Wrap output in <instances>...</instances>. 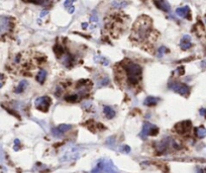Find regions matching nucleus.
I'll list each match as a JSON object with an SVG mask.
<instances>
[{"mask_svg": "<svg viewBox=\"0 0 206 173\" xmlns=\"http://www.w3.org/2000/svg\"><path fill=\"white\" fill-rule=\"evenodd\" d=\"M176 72H177L179 75H183L184 74V67H179L177 70H176Z\"/></svg>", "mask_w": 206, "mask_h": 173, "instance_id": "nucleus-25", "label": "nucleus"}, {"mask_svg": "<svg viewBox=\"0 0 206 173\" xmlns=\"http://www.w3.org/2000/svg\"><path fill=\"white\" fill-rule=\"evenodd\" d=\"M28 82L26 80H22L18 83V85L16 86V88L14 89V92L16 93V94H19V93H22L23 91L25 90V88L28 87Z\"/></svg>", "mask_w": 206, "mask_h": 173, "instance_id": "nucleus-17", "label": "nucleus"}, {"mask_svg": "<svg viewBox=\"0 0 206 173\" xmlns=\"http://www.w3.org/2000/svg\"><path fill=\"white\" fill-rule=\"evenodd\" d=\"M13 28L12 18L6 15H0V35H5Z\"/></svg>", "mask_w": 206, "mask_h": 173, "instance_id": "nucleus-6", "label": "nucleus"}, {"mask_svg": "<svg viewBox=\"0 0 206 173\" xmlns=\"http://www.w3.org/2000/svg\"><path fill=\"white\" fill-rule=\"evenodd\" d=\"M35 106L38 107L39 111H48L50 106H51V103H52V100L51 98L48 97V96H42V97H39L35 99Z\"/></svg>", "mask_w": 206, "mask_h": 173, "instance_id": "nucleus-7", "label": "nucleus"}, {"mask_svg": "<svg viewBox=\"0 0 206 173\" xmlns=\"http://www.w3.org/2000/svg\"><path fill=\"white\" fill-rule=\"evenodd\" d=\"M160 101V98L155 97V96H149L145 99L144 104L147 106H155L158 104V102Z\"/></svg>", "mask_w": 206, "mask_h": 173, "instance_id": "nucleus-15", "label": "nucleus"}, {"mask_svg": "<svg viewBox=\"0 0 206 173\" xmlns=\"http://www.w3.org/2000/svg\"><path fill=\"white\" fill-rule=\"evenodd\" d=\"M205 21H206V16H205Z\"/></svg>", "mask_w": 206, "mask_h": 173, "instance_id": "nucleus-31", "label": "nucleus"}, {"mask_svg": "<svg viewBox=\"0 0 206 173\" xmlns=\"http://www.w3.org/2000/svg\"><path fill=\"white\" fill-rule=\"evenodd\" d=\"M73 2H74V0H66L65 3H64V6H65L66 8L71 7L72 4H73Z\"/></svg>", "mask_w": 206, "mask_h": 173, "instance_id": "nucleus-21", "label": "nucleus"}, {"mask_svg": "<svg viewBox=\"0 0 206 173\" xmlns=\"http://www.w3.org/2000/svg\"><path fill=\"white\" fill-rule=\"evenodd\" d=\"M199 112H200V115L206 116V108H201L200 111H199Z\"/></svg>", "mask_w": 206, "mask_h": 173, "instance_id": "nucleus-26", "label": "nucleus"}, {"mask_svg": "<svg viewBox=\"0 0 206 173\" xmlns=\"http://www.w3.org/2000/svg\"><path fill=\"white\" fill-rule=\"evenodd\" d=\"M74 10H75L74 6H71V7H69V12L70 13H73V12H74Z\"/></svg>", "mask_w": 206, "mask_h": 173, "instance_id": "nucleus-27", "label": "nucleus"}, {"mask_svg": "<svg viewBox=\"0 0 206 173\" xmlns=\"http://www.w3.org/2000/svg\"><path fill=\"white\" fill-rule=\"evenodd\" d=\"M195 135L196 137L199 139L205 138L206 137V129L204 127H198L195 129Z\"/></svg>", "mask_w": 206, "mask_h": 173, "instance_id": "nucleus-18", "label": "nucleus"}, {"mask_svg": "<svg viewBox=\"0 0 206 173\" xmlns=\"http://www.w3.org/2000/svg\"><path fill=\"white\" fill-rule=\"evenodd\" d=\"M46 13H48V11H46V10L42 11V14H41V16H42H42H45V15L46 14Z\"/></svg>", "mask_w": 206, "mask_h": 173, "instance_id": "nucleus-29", "label": "nucleus"}, {"mask_svg": "<svg viewBox=\"0 0 206 173\" xmlns=\"http://www.w3.org/2000/svg\"><path fill=\"white\" fill-rule=\"evenodd\" d=\"M191 128H192L191 122L185 121V122H178V124L175 126V131L180 135H186L191 131Z\"/></svg>", "mask_w": 206, "mask_h": 173, "instance_id": "nucleus-8", "label": "nucleus"}, {"mask_svg": "<svg viewBox=\"0 0 206 173\" xmlns=\"http://www.w3.org/2000/svg\"><path fill=\"white\" fill-rule=\"evenodd\" d=\"M169 50L166 48V47H161L160 49H159V52H158V56L159 57H162L163 55L166 54V53H168Z\"/></svg>", "mask_w": 206, "mask_h": 173, "instance_id": "nucleus-19", "label": "nucleus"}, {"mask_svg": "<svg viewBox=\"0 0 206 173\" xmlns=\"http://www.w3.org/2000/svg\"><path fill=\"white\" fill-rule=\"evenodd\" d=\"M99 62L101 63V64H103L104 66H106V65H108V60H106L105 58H100V60H99Z\"/></svg>", "mask_w": 206, "mask_h": 173, "instance_id": "nucleus-24", "label": "nucleus"}, {"mask_svg": "<svg viewBox=\"0 0 206 173\" xmlns=\"http://www.w3.org/2000/svg\"><path fill=\"white\" fill-rule=\"evenodd\" d=\"M158 134H159V128L157 126H155L154 124H151V122H144V126H142L139 137L142 139H145L148 136H157Z\"/></svg>", "mask_w": 206, "mask_h": 173, "instance_id": "nucleus-5", "label": "nucleus"}, {"mask_svg": "<svg viewBox=\"0 0 206 173\" xmlns=\"http://www.w3.org/2000/svg\"><path fill=\"white\" fill-rule=\"evenodd\" d=\"M46 75H48V73H46V70L41 69L39 71L38 75H36V81H38L39 84H44L46 79Z\"/></svg>", "mask_w": 206, "mask_h": 173, "instance_id": "nucleus-16", "label": "nucleus"}, {"mask_svg": "<svg viewBox=\"0 0 206 173\" xmlns=\"http://www.w3.org/2000/svg\"><path fill=\"white\" fill-rule=\"evenodd\" d=\"M192 47V42H191V38L190 36L185 35L183 38L181 39L180 42V48L183 50V51H186V50L190 49Z\"/></svg>", "mask_w": 206, "mask_h": 173, "instance_id": "nucleus-12", "label": "nucleus"}, {"mask_svg": "<svg viewBox=\"0 0 206 173\" xmlns=\"http://www.w3.org/2000/svg\"><path fill=\"white\" fill-rule=\"evenodd\" d=\"M103 114L105 115V116L108 119H111V118H113L115 116V111L111 107V106L106 105V106L103 107Z\"/></svg>", "mask_w": 206, "mask_h": 173, "instance_id": "nucleus-14", "label": "nucleus"}, {"mask_svg": "<svg viewBox=\"0 0 206 173\" xmlns=\"http://www.w3.org/2000/svg\"><path fill=\"white\" fill-rule=\"evenodd\" d=\"M100 84H99V86H106V85H108V83H109V79L107 78V77H104L102 79V80L99 82Z\"/></svg>", "mask_w": 206, "mask_h": 173, "instance_id": "nucleus-20", "label": "nucleus"}, {"mask_svg": "<svg viewBox=\"0 0 206 173\" xmlns=\"http://www.w3.org/2000/svg\"><path fill=\"white\" fill-rule=\"evenodd\" d=\"M154 3L159 9H161L163 11L170 12V10H171L170 3H169L167 0H154Z\"/></svg>", "mask_w": 206, "mask_h": 173, "instance_id": "nucleus-11", "label": "nucleus"}, {"mask_svg": "<svg viewBox=\"0 0 206 173\" xmlns=\"http://www.w3.org/2000/svg\"><path fill=\"white\" fill-rule=\"evenodd\" d=\"M4 85V83H3V81H0V88H2V86Z\"/></svg>", "mask_w": 206, "mask_h": 173, "instance_id": "nucleus-30", "label": "nucleus"}, {"mask_svg": "<svg viewBox=\"0 0 206 173\" xmlns=\"http://www.w3.org/2000/svg\"><path fill=\"white\" fill-rule=\"evenodd\" d=\"M168 87L172 89L173 91L179 93V94L181 95H188L189 93H190V87L185 84V83H182V82H178V81H171L168 83Z\"/></svg>", "mask_w": 206, "mask_h": 173, "instance_id": "nucleus-4", "label": "nucleus"}, {"mask_svg": "<svg viewBox=\"0 0 206 173\" xmlns=\"http://www.w3.org/2000/svg\"><path fill=\"white\" fill-rule=\"evenodd\" d=\"M176 14L179 15L182 18L186 19H191V10L189 8V6H182V7H179L176 9Z\"/></svg>", "mask_w": 206, "mask_h": 173, "instance_id": "nucleus-10", "label": "nucleus"}, {"mask_svg": "<svg viewBox=\"0 0 206 173\" xmlns=\"http://www.w3.org/2000/svg\"><path fill=\"white\" fill-rule=\"evenodd\" d=\"M19 145H20V142H19L18 139H15L14 140V150L17 151L19 149Z\"/></svg>", "mask_w": 206, "mask_h": 173, "instance_id": "nucleus-23", "label": "nucleus"}, {"mask_svg": "<svg viewBox=\"0 0 206 173\" xmlns=\"http://www.w3.org/2000/svg\"><path fill=\"white\" fill-rule=\"evenodd\" d=\"M24 2L28 3H34L36 5H41V6H51L53 4V0H23Z\"/></svg>", "mask_w": 206, "mask_h": 173, "instance_id": "nucleus-13", "label": "nucleus"}, {"mask_svg": "<svg viewBox=\"0 0 206 173\" xmlns=\"http://www.w3.org/2000/svg\"><path fill=\"white\" fill-rule=\"evenodd\" d=\"M153 29L152 19L145 15H142L135 21L132 28L131 38L137 42H145L151 36Z\"/></svg>", "mask_w": 206, "mask_h": 173, "instance_id": "nucleus-1", "label": "nucleus"}, {"mask_svg": "<svg viewBox=\"0 0 206 173\" xmlns=\"http://www.w3.org/2000/svg\"><path fill=\"white\" fill-rule=\"evenodd\" d=\"M120 151L121 152H123V153H129L131 152V148L128 147V146H123V147H121L120 148Z\"/></svg>", "mask_w": 206, "mask_h": 173, "instance_id": "nucleus-22", "label": "nucleus"}, {"mask_svg": "<svg viewBox=\"0 0 206 173\" xmlns=\"http://www.w3.org/2000/svg\"><path fill=\"white\" fill-rule=\"evenodd\" d=\"M70 130H72V126L71 125H66V124H62L58 126L57 128H54L52 130V134L55 137H62L63 135L66 134L67 132H69Z\"/></svg>", "mask_w": 206, "mask_h": 173, "instance_id": "nucleus-9", "label": "nucleus"}, {"mask_svg": "<svg viewBox=\"0 0 206 173\" xmlns=\"http://www.w3.org/2000/svg\"><path fill=\"white\" fill-rule=\"evenodd\" d=\"M91 173H118V169L116 168V166L111 160L103 158L97 162L95 168L92 169Z\"/></svg>", "mask_w": 206, "mask_h": 173, "instance_id": "nucleus-3", "label": "nucleus"}, {"mask_svg": "<svg viewBox=\"0 0 206 173\" xmlns=\"http://www.w3.org/2000/svg\"><path fill=\"white\" fill-rule=\"evenodd\" d=\"M0 81H4V75L0 73Z\"/></svg>", "mask_w": 206, "mask_h": 173, "instance_id": "nucleus-28", "label": "nucleus"}, {"mask_svg": "<svg viewBox=\"0 0 206 173\" xmlns=\"http://www.w3.org/2000/svg\"><path fill=\"white\" fill-rule=\"evenodd\" d=\"M123 70L126 75V83L131 86H135L141 81L142 75V68L138 64L131 61L123 63Z\"/></svg>", "mask_w": 206, "mask_h": 173, "instance_id": "nucleus-2", "label": "nucleus"}]
</instances>
